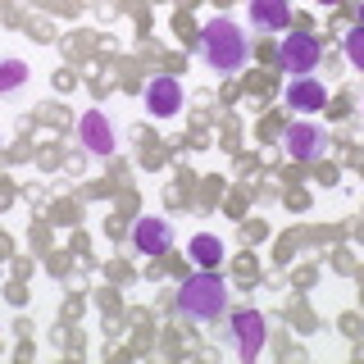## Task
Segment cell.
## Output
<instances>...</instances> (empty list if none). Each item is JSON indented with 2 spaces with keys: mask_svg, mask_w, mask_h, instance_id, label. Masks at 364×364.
I'll list each match as a JSON object with an SVG mask.
<instances>
[{
  "mask_svg": "<svg viewBox=\"0 0 364 364\" xmlns=\"http://www.w3.org/2000/svg\"><path fill=\"white\" fill-rule=\"evenodd\" d=\"M191 259H196V264L200 269H214V264H219V259H223V242H219V237H214V232H196V237H191Z\"/></svg>",
  "mask_w": 364,
  "mask_h": 364,
  "instance_id": "11",
  "label": "cell"
},
{
  "mask_svg": "<svg viewBox=\"0 0 364 364\" xmlns=\"http://www.w3.org/2000/svg\"><path fill=\"white\" fill-rule=\"evenodd\" d=\"M346 60L355 64V68H364V23L346 32Z\"/></svg>",
  "mask_w": 364,
  "mask_h": 364,
  "instance_id": "13",
  "label": "cell"
},
{
  "mask_svg": "<svg viewBox=\"0 0 364 364\" xmlns=\"http://www.w3.org/2000/svg\"><path fill=\"white\" fill-rule=\"evenodd\" d=\"M318 55H323V46H318L314 37H282L278 46V68L291 77H310L318 68Z\"/></svg>",
  "mask_w": 364,
  "mask_h": 364,
  "instance_id": "3",
  "label": "cell"
},
{
  "mask_svg": "<svg viewBox=\"0 0 364 364\" xmlns=\"http://www.w3.org/2000/svg\"><path fill=\"white\" fill-rule=\"evenodd\" d=\"M282 146H287V155H291V159L310 164V159H318V155H323V146H328V132L318 128V123L301 119V123H291V128H287V136H282Z\"/></svg>",
  "mask_w": 364,
  "mask_h": 364,
  "instance_id": "5",
  "label": "cell"
},
{
  "mask_svg": "<svg viewBox=\"0 0 364 364\" xmlns=\"http://www.w3.org/2000/svg\"><path fill=\"white\" fill-rule=\"evenodd\" d=\"M318 5H333V0H318Z\"/></svg>",
  "mask_w": 364,
  "mask_h": 364,
  "instance_id": "15",
  "label": "cell"
},
{
  "mask_svg": "<svg viewBox=\"0 0 364 364\" xmlns=\"http://www.w3.org/2000/svg\"><path fill=\"white\" fill-rule=\"evenodd\" d=\"M360 23H364V5H360Z\"/></svg>",
  "mask_w": 364,
  "mask_h": 364,
  "instance_id": "14",
  "label": "cell"
},
{
  "mask_svg": "<svg viewBox=\"0 0 364 364\" xmlns=\"http://www.w3.org/2000/svg\"><path fill=\"white\" fill-rule=\"evenodd\" d=\"M250 23L269 32H282L291 23V0H250Z\"/></svg>",
  "mask_w": 364,
  "mask_h": 364,
  "instance_id": "10",
  "label": "cell"
},
{
  "mask_svg": "<svg viewBox=\"0 0 364 364\" xmlns=\"http://www.w3.org/2000/svg\"><path fill=\"white\" fill-rule=\"evenodd\" d=\"M200 60L214 68V73H237L250 60V41L246 32L237 28L232 18H210L200 28Z\"/></svg>",
  "mask_w": 364,
  "mask_h": 364,
  "instance_id": "1",
  "label": "cell"
},
{
  "mask_svg": "<svg viewBox=\"0 0 364 364\" xmlns=\"http://www.w3.org/2000/svg\"><path fill=\"white\" fill-rule=\"evenodd\" d=\"M23 82H28V64L23 60H0V96L18 91Z\"/></svg>",
  "mask_w": 364,
  "mask_h": 364,
  "instance_id": "12",
  "label": "cell"
},
{
  "mask_svg": "<svg viewBox=\"0 0 364 364\" xmlns=\"http://www.w3.org/2000/svg\"><path fill=\"white\" fill-rule=\"evenodd\" d=\"M232 337H237V355L242 360H255L264 350V337H269V323L259 310H237L232 314Z\"/></svg>",
  "mask_w": 364,
  "mask_h": 364,
  "instance_id": "4",
  "label": "cell"
},
{
  "mask_svg": "<svg viewBox=\"0 0 364 364\" xmlns=\"http://www.w3.org/2000/svg\"><path fill=\"white\" fill-rule=\"evenodd\" d=\"M77 136H82V146L91 155H114V146H119V136H114L109 119L100 109H87L82 119H77Z\"/></svg>",
  "mask_w": 364,
  "mask_h": 364,
  "instance_id": "7",
  "label": "cell"
},
{
  "mask_svg": "<svg viewBox=\"0 0 364 364\" xmlns=\"http://www.w3.org/2000/svg\"><path fill=\"white\" fill-rule=\"evenodd\" d=\"M328 105V91L314 82V77H291L287 87V109H301V114H314Z\"/></svg>",
  "mask_w": 364,
  "mask_h": 364,
  "instance_id": "9",
  "label": "cell"
},
{
  "mask_svg": "<svg viewBox=\"0 0 364 364\" xmlns=\"http://www.w3.org/2000/svg\"><path fill=\"white\" fill-rule=\"evenodd\" d=\"M146 109L155 114V119H173V114L182 109V82L168 73L151 77V87H146Z\"/></svg>",
  "mask_w": 364,
  "mask_h": 364,
  "instance_id": "8",
  "label": "cell"
},
{
  "mask_svg": "<svg viewBox=\"0 0 364 364\" xmlns=\"http://www.w3.org/2000/svg\"><path fill=\"white\" fill-rule=\"evenodd\" d=\"M178 310L187 314V318H200V323L219 318V314L228 310V287H223V278H219V273H210V269L191 273V278L182 282V291H178Z\"/></svg>",
  "mask_w": 364,
  "mask_h": 364,
  "instance_id": "2",
  "label": "cell"
},
{
  "mask_svg": "<svg viewBox=\"0 0 364 364\" xmlns=\"http://www.w3.org/2000/svg\"><path fill=\"white\" fill-rule=\"evenodd\" d=\"M168 242H173V228H168V219H136L132 223V250L146 259L164 255Z\"/></svg>",
  "mask_w": 364,
  "mask_h": 364,
  "instance_id": "6",
  "label": "cell"
}]
</instances>
